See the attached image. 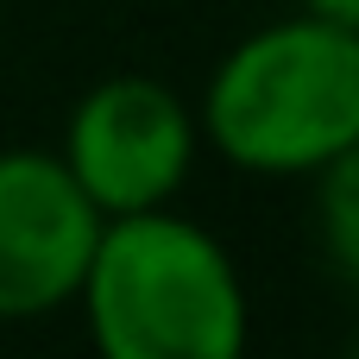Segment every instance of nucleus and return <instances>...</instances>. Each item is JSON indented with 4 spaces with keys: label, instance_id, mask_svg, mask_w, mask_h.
Masks as SVG:
<instances>
[{
    "label": "nucleus",
    "instance_id": "obj_3",
    "mask_svg": "<svg viewBox=\"0 0 359 359\" xmlns=\"http://www.w3.org/2000/svg\"><path fill=\"white\" fill-rule=\"evenodd\" d=\"M57 158L101 215H133L183 196L202 158V126L170 82L120 69L76 95Z\"/></svg>",
    "mask_w": 359,
    "mask_h": 359
},
{
    "label": "nucleus",
    "instance_id": "obj_4",
    "mask_svg": "<svg viewBox=\"0 0 359 359\" xmlns=\"http://www.w3.org/2000/svg\"><path fill=\"white\" fill-rule=\"evenodd\" d=\"M101 208L76 189L57 151L6 145L0 151V322H44L76 303L88 271Z\"/></svg>",
    "mask_w": 359,
    "mask_h": 359
},
{
    "label": "nucleus",
    "instance_id": "obj_6",
    "mask_svg": "<svg viewBox=\"0 0 359 359\" xmlns=\"http://www.w3.org/2000/svg\"><path fill=\"white\" fill-rule=\"evenodd\" d=\"M303 13L334 19V25H353V32H359V0H303Z\"/></svg>",
    "mask_w": 359,
    "mask_h": 359
},
{
    "label": "nucleus",
    "instance_id": "obj_5",
    "mask_svg": "<svg viewBox=\"0 0 359 359\" xmlns=\"http://www.w3.org/2000/svg\"><path fill=\"white\" fill-rule=\"evenodd\" d=\"M322 189V240H328V259L341 278L359 271V158H334L328 170L309 177Z\"/></svg>",
    "mask_w": 359,
    "mask_h": 359
},
{
    "label": "nucleus",
    "instance_id": "obj_1",
    "mask_svg": "<svg viewBox=\"0 0 359 359\" xmlns=\"http://www.w3.org/2000/svg\"><path fill=\"white\" fill-rule=\"evenodd\" d=\"M69 309L101 359H240L252 334L233 252L170 202L101 221Z\"/></svg>",
    "mask_w": 359,
    "mask_h": 359
},
{
    "label": "nucleus",
    "instance_id": "obj_2",
    "mask_svg": "<svg viewBox=\"0 0 359 359\" xmlns=\"http://www.w3.org/2000/svg\"><path fill=\"white\" fill-rule=\"evenodd\" d=\"M196 126L240 177L297 183L328 170L359 151V32L316 13L246 32L208 69Z\"/></svg>",
    "mask_w": 359,
    "mask_h": 359
}]
</instances>
